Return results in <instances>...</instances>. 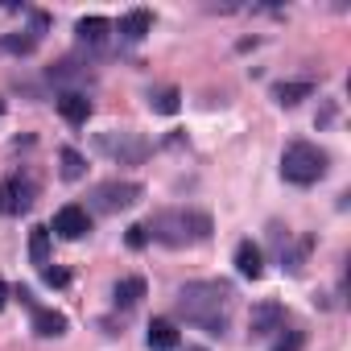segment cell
Masks as SVG:
<instances>
[{
  "label": "cell",
  "mask_w": 351,
  "mask_h": 351,
  "mask_svg": "<svg viewBox=\"0 0 351 351\" xmlns=\"http://www.w3.org/2000/svg\"><path fill=\"white\" fill-rule=\"evenodd\" d=\"M232 306H236V293L228 281H186L178 289V314L207 330V335H223L228 322H232Z\"/></svg>",
  "instance_id": "6da1fadb"
},
{
  "label": "cell",
  "mask_w": 351,
  "mask_h": 351,
  "mask_svg": "<svg viewBox=\"0 0 351 351\" xmlns=\"http://www.w3.org/2000/svg\"><path fill=\"white\" fill-rule=\"evenodd\" d=\"M145 232H149L157 244H165V248H195V244L211 240L215 223H211V215L199 211V207H169V211H157V215L145 223Z\"/></svg>",
  "instance_id": "7a4b0ae2"
},
{
  "label": "cell",
  "mask_w": 351,
  "mask_h": 351,
  "mask_svg": "<svg viewBox=\"0 0 351 351\" xmlns=\"http://www.w3.org/2000/svg\"><path fill=\"white\" fill-rule=\"evenodd\" d=\"M322 173H326V153H322L318 145H310V141L285 145V153H281V178H285V182H293V186H314Z\"/></svg>",
  "instance_id": "3957f363"
},
{
  "label": "cell",
  "mask_w": 351,
  "mask_h": 351,
  "mask_svg": "<svg viewBox=\"0 0 351 351\" xmlns=\"http://www.w3.org/2000/svg\"><path fill=\"white\" fill-rule=\"evenodd\" d=\"M95 149H99L108 161H116V165H141V161L153 153V145H149L141 132H128V128H108V132H99V136H95Z\"/></svg>",
  "instance_id": "277c9868"
},
{
  "label": "cell",
  "mask_w": 351,
  "mask_h": 351,
  "mask_svg": "<svg viewBox=\"0 0 351 351\" xmlns=\"http://www.w3.org/2000/svg\"><path fill=\"white\" fill-rule=\"evenodd\" d=\"M141 199H145V191H141L136 182H120V178H108V182H99V186L91 191V207H95L99 215L128 211V207H136Z\"/></svg>",
  "instance_id": "5b68a950"
},
{
  "label": "cell",
  "mask_w": 351,
  "mask_h": 351,
  "mask_svg": "<svg viewBox=\"0 0 351 351\" xmlns=\"http://www.w3.org/2000/svg\"><path fill=\"white\" fill-rule=\"evenodd\" d=\"M38 199V186L29 178H21V173H13V178L0 182V215H25Z\"/></svg>",
  "instance_id": "8992f818"
},
{
  "label": "cell",
  "mask_w": 351,
  "mask_h": 351,
  "mask_svg": "<svg viewBox=\"0 0 351 351\" xmlns=\"http://www.w3.org/2000/svg\"><path fill=\"white\" fill-rule=\"evenodd\" d=\"M281 326H285V306L281 302H256L252 306V314H248V335L252 339H265Z\"/></svg>",
  "instance_id": "52a82bcc"
},
{
  "label": "cell",
  "mask_w": 351,
  "mask_h": 351,
  "mask_svg": "<svg viewBox=\"0 0 351 351\" xmlns=\"http://www.w3.org/2000/svg\"><path fill=\"white\" fill-rule=\"evenodd\" d=\"M54 232H58L62 240H83V236L91 232V215L71 203V207H62V211L54 215Z\"/></svg>",
  "instance_id": "ba28073f"
},
{
  "label": "cell",
  "mask_w": 351,
  "mask_h": 351,
  "mask_svg": "<svg viewBox=\"0 0 351 351\" xmlns=\"http://www.w3.org/2000/svg\"><path fill=\"white\" fill-rule=\"evenodd\" d=\"M58 112L66 124H87V116H91L87 91H58Z\"/></svg>",
  "instance_id": "9c48e42d"
},
{
  "label": "cell",
  "mask_w": 351,
  "mask_h": 351,
  "mask_svg": "<svg viewBox=\"0 0 351 351\" xmlns=\"http://www.w3.org/2000/svg\"><path fill=\"white\" fill-rule=\"evenodd\" d=\"M236 269H240V277H248V281H256V277L265 273V256H261V248H256L252 240H240V244H236Z\"/></svg>",
  "instance_id": "30bf717a"
},
{
  "label": "cell",
  "mask_w": 351,
  "mask_h": 351,
  "mask_svg": "<svg viewBox=\"0 0 351 351\" xmlns=\"http://www.w3.org/2000/svg\"><path fill=\"white\" fill-rule=\"evenodd\" d=\"M145 343H149V351H173L178 347V326H173L169 318H153Z\"/></svg>",
  "instance_id": "8fae6325"
},
{
  "label": "cell",
  "mask_w": 351,
  "mask_h": 351,
  "mask_svg": "<svg viewBox=\"0 0 351 351\" xmlns=\"http://www.w3.org/2000/svg\"><path fill=\"white\" fill-rule=\"evenodd\" d=\"M75 34H79V42H83V46L99 50V46L108 42V34H112V21H108V17H83V21L75 25Z\"/></svg>",
  "instance_id": "7c38bea8"
},
{
  "label": "cell",
  "mask_w": 351,
  "mask_h": 351,
  "mask_svg": "<svg viewBox=\"0 0 351 351\" xmlns=\"http://www.w3.org/2000/svg\"><path fill=\"white\" fill-rule=\"evenodd\" d=\"M149 29H153V13L149 9H132V13L120 17V38L124 42H141Z\"/></svg>",
  "instance_id": "4fadbf2b"
},
{
  "label": "cell",
  "mask_w": 351,
  "mask_h": 351,
  "mask_svg": "<svg viewBox=\"0 0 351 351\" xmlns=\"http://www.w3.org/2000/svg\"><path fill=\"white\" fill-rule=\"evenodd\" d=\"M34 330H38L42 339H58V335H66V318H62L58 310L38 306V310H34Z\"/></svg>",
  "instance_id": "5bb4252c"
},
{
  "label": "cell",
  "mask_w": 351,
  "mask_h": 351,
  "mask_svg": "<svg viewBox=\"0 0 351 351\" xmlns=\"http://www.w3.org/2000/svg\"><path fill=\"white\" fill-rule=\"evenodd\" d=\"M112 298H116V306H136L141 298H145V277H120L116 281V289H112Z\"/></svg>",
  "instance_id": "9a60e30c"
},
{
  "label": "cell",
  "mask_w": 351,
  "mask_h": 351,
  "mask_svg": "<svg viewBox=\"0 0 351 351\" xmlns=\"http://www.w3.org/2000/svg\"><path fill=\"white\" fill-rule=\"evenodd\" d=\"M310 91H314V83H277V87H273V99H277L281 108H293V104H302Z\"/></svg>",
  "instance_id": "2e32d148"
},
{
  "label": "cell",
  "mask_w": 351,
  "mask_h": 351,
  "mask_svg": "<svg viewBox=\"0 0 351 351\" xmlns=\"http://www.w3.org/2000/svg\"><path fill=\"white\" fill-rule=\"evenodd\" d=\"M29 256H34V265H46L50 261V228H34L29 232Z\"/></svg>",
  "instance_id": "e0dca14e"
},
{
  "label": "cell",
  "mask_w": 351,
  "mask_h": 351,
  "mask_svg": "<svg viewBox=\"0 0 351 351\" xmlns=\"http://www.w3.org/2000/svg\"><path fill=\"white\" fill-rule=\"evenodd\" d=\"M83 173H87L83 153H79V149H62V178H66V182H79Z\"/></svg>",
  "instance_id": "ac0fdd59"
},
{
  "label": "cell",
  "mask_w": 351,
  "mask_h": 351,
  "mask_svg": "<svg viewBox=\"0 0 351 351\" xmlns=\"http://www.w3.org/2000/svg\"><path fill=\"white\" fill-rule=\"evenodd\" d=\"M38 46V34H9L0 38V54H29Z\"/></svg>",
  "instance_id": "d6986e66"
},
{
  "label": "cell",
  "mask_w": 351,
  "mask_h": 351,
  "mask_svg": "<svg viewBox=\"0 0 351 351\" xmlns=\"http://www.w3.org/2000/svg\"><path fill=\"white\" fill-rule=\"evenodd\" d=\"M149 104H153L157 112L173 116V112H178V91H173V87H165V91H153V95H149Z\"/></svg>",
  "instance_id": "ffe728a7"
},
{
  "label": "cell",
  "mask_w": 351,
  "mask_h": 351,
  "mask_svg": "<svg viewBox=\"0 0 351 351\" xmlns=\"http://www.w3.org/2000/svg\"><path fill=\"white\" fill-rule=\"evenodd\" d=\"M302 343H306V339H302V330H285V326H281V335L273 339V347H269V351H302Z\"/></svg>",
  "instance_id": "44dd1931"
},
{
  "label": "cell",
  "mask_w": 351,
  "mask_h": 351,
  "mask_svg": "<svg viewBox=\"0 0 351 351\" xmlns=\"http://www.w3.org/2000/svg\"><path fill=\"white\" fill-rule=\"evenodd\" d=\"M124 240H128V248H145V240H149V232H145V223H132Z\"/></svg>",
  "instance_id": "7402d4cb"
},
{
  "label": "cell",
  "mask_w": 351,
  "mask_h": 351,
  "mask_svg": "<svg viewBox=\"0 0 351 351\" xmlns=\"http://www.w3.org/2000/svg\"><path fill=\"white\" fill-rule=\"evenodd\" d=\"M42 277H46V285H66V281H71L62 269H42Z\"/></svg>",
  "instance_id": "603a6c76"
},
{
  "label": "cell",
  "mask_w": 351,
  "mask_h": 351,
  "mask_svg": "<svg viewBox=\"0 0 351 351\" xmlns=\"http://www.w3.org/2000/svg\"><path fill=\"white\" fill-rule=\"evenodd\" d=\"M5 302H9V285L0 281V310H5Z\"/></svg>",
  "instance_id": "cb8c5ba5"
},
{
  "label": "cell",
  "mask_w": 351,
  "mask_h": 351,
  "mask_svg": "<svg viewBox=\"0 0 351 351\" xmlns=\"http://www.w3.org/2000/svg\"><path fill=\"white\" fill-rule=\"evenodd\" d=\"M191 351H203V347H191Z\"/></svg>",
  "instance_id": "d4e9b609"
},
{
  "label": "cell",
  "mask_w": 351,
  "mask_h": 351,
  "mask_svg": "<svg viewBox=\"0 0 351 351\" xmlns=\"http://www.w3.org/2000/svg\"><path fill=\"white\" fill-rule=\"evenodd\" d=\"M0 112H5V104H0Z\"/></svg>",
  "instance_id": "484cf974"
}]
</instances>
